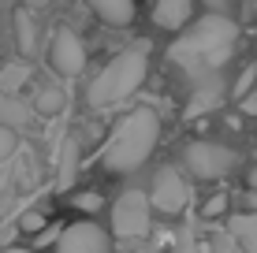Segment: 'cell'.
I'll use <instances>...</instances> for the list:
<instances>
[{
  "label": "cell",
  "mask_w": 257,
  "mask_h": 253,
  "mask_svg": "<svg viewBox=\"0 0 257 253\" xmlns=\"http://www.w3.org/2000/svg\"><path fill=\"white\" fill-rule=\"evenodd\" d=\"M23 4H26V8H45L49 0H23Z\"/></svg>",
  "instance_id": "cell-25"
},
{
  "label": "cell",
  "mask_w": 257,
  "mask_h": 253,
  "mask_svg": "<svg viewBox=\"0 0 257 253\" xmlns=\"http://www.w3.org/2000/svg\"><path fill=\"white\" fill-rule=\"evenodd\" d=\"M242 112H246V116H257V90H253L250 97L242 101Z\"/></svg>",
  "instance_id": "cell-24"
},
{
  "label": "cell",
  "mask_w": 257,
  "mask_h": 253,
  "mask_svg": "<svg viewBox=\"0 0 257 253\" xmlns=\"http://www.w3.org/2000/svg\"><path fill=\"white\" fill-rule=\"evenodd\" d=\"M15 153V130L12 127H0V160Z\"/></svg>",
  "instance_id": "cell-20"
},
{
  "label": "cell",
  "mask_w": 257,
  "mask_h": 253,
  "mask_svg": "<svg viewBox=\"0 0 257 253\" xmlns=\"http://www.w3.org/2000/svg\"><path fill=\"white\" fill-rule=\"evenodd\" d=\"M75 205L86 208V212H93V208H101V197L97 194H82V197H75Z\"/></svg>",
  "instance_id": "cell-22"
},
{
  "label": "cell",
  "mask_w": 257,
  "mask_h": 253,
  "mask_svg": "<svg viewBox=\"0 0 257 253\" xmlns=\"http://www.w3.org/2000/svg\"><path fill=\"white\" fill-rule=\"evenodd\" d=\"M34 123V108L26 101H19L15 93H4L0 90V127H12V130H23Z\"/></svg>",
  "instance_id": "cell-11"
},
{
  "label": "cell",
  "mask_w": 257,
  "mask_h": 253,
  "mask_svg": "<svg viewBox=\"0 0 257 253\" xmlns=\"http://www.w3.org/2000/svg\"><path fill=\"white\" fill-rule=\"evenodd\" d=\"M194 0H157L153 4V23L161 30H179V26L190 23Z\"/></svg>",
  "instance_id": "cell-9"
},
{
  "label": "cell",
  "mask_w": 257,
  "mask_h": 253,
  "mask_svg": "<svg viewBox=\"0 0 257 253\" xmlns=\"http://www.w3.org/2000/svg\"><path fill=\"white\" fill-rule=\"evenodd\" d=\"M224 205H227V201H224V194H220V197H209V205H205V216H216Z\"/></svg>",
  "instance_id": "cell-23"
},
{
  "label": "cell",
  "mask_w": 257,
  "mask_h": 253,
  "mask_svg": "<svg viewBox=\"0 0 257 253\" xmlns=\"http://www.w3.org/2000/svg\"><path fill=\"white\" fill-rule=\"evenodd\" d=\"M93 15L108 26H131L135 23V0H86Z\"/></svg>",
  "instance_id": "cell-10"
},
{
  "label": "cell",
  "mask_w": 257,
  "mask_h": 253,
  "mask_svg": "<svg viewBox=\"0 0 257 253\" xmlns=\"http://www.w3.org/2000/svg\"><path fill=\"white\" fill-rule=\"evenodd\" d=\"M56 253H112V242L104 234V227H97L90 220H78L60 231Z\"/></svg>",
  "instance_id": "cell-6"
},
{
  "label": "cell",
  "mask_w": 257,
  "mask_h": 253,
  "mask_svg": "<svg viewBox=\"0 0 257 253\" xmlns=\"http://www.w3.org/2000/svg\"><path fill=\"white\" fill-rule=\"evenodd\" d=\"M183 164H187V171L194 179H224L227 171H235L238 164V153L227 149V145H216V142H190L187 149H183Z\"/></svg>",
  "instance_id": "cell-5"
},
{
  "label": "cell",
  "mask_w": 257,
  "mask_h": 253,
  "mask_svg": "<svg viewBox=\"0 0 257 253\" xmlns=\"http://www.w3.org/2000/svg\"><path fill=\"white\" fill-rule=\"evenodd\" d=\"M19 227H23V231H41V227H45V216H41V212H26Z\"/></svg>",
  "instance_id": "cell-21"
},
{
  "label": "cell",
  "mask_w": 257,
  "mask_h": 253,
  "mask_svg": "<svg viewBox=\"0 0 257 253\" xmlns=\"http://www.w3.org/2000/svg\"><path fill=\"white\" fill-rule=\"evenodd\" d=\"M227 231L238 238V246H242L246 253H257V208H253V212H238V216H231Z\"/></svg>",
  "instance_id": "cell-13"
},
{
  "label": "cell",
  "mask_w": 257,
  "mask_h": 253,
  "mask_svg": "<svg viewBox=\"0 0 257 253\" xmlns=\"http://www.w3.org/2000/svg\"><path fill=\"white\" fill-rule=\"evenodd\" d=\"M253 82H257V67H246V71L242 75H238V82H235V97L238 101H246V97H250V93H253Z\"/></svg>",
  "instance_id": "cell-18"
},
{
  "label": "cell",
  "mask_w": 257,
  "mask_h": 253,
  "mask_svg": "<svg viewBox=\"0 0 257 253\" xmlns=\"http://www.w3.org/2000/svg\"><path fill=\"white\" fill-rule=\"evenodd\" d=\"M26 82H30V64H26V60L0 67V90H4V93H19Z\"/></svg>",
  "instance_id": "cell-14"
},
{
  "label": "cell",
  "mask_w": 257,
  "mask_h": 253,
  "mask_svg": "<svg viewBox=\"0 0 257 253\" xmlns=\"http://www.w3.org/2000/svg\"><path fill=\"white\" fill-rule=\"evenodd\" d=\"M52 67L67 78H75L86 67V45L75 30H56V38H52Z\"/></svg>",
  "instance_id": "cell-8"
},
{
  "label": "cell",
  "mask_w": 257,
  "mask_h": 253,
  "mask_svg": "<svg viewBox=\"0 0 257 253\" xmlns=\"http://www.w3.org/2000/svg\"><path fill=\"white\" fill-rule=\"evenodd\" d=\"M75 171H78V145H75V138H67V145H64V160H60V190H67L71 186V179H75Z\"/></svg>",
  "instance_id": "cell-16"
},
{
  "label": "cell",
  "mask_w": 257,
  "mask_h": 253,
  "mask_svg": "<svg viewBox=\"0 0 257 253\" xmlns=\"http://www.w3.org/2000/svg\"><path fill=\"white\" fill-rule=\"evenodd\" d=\"M235 246H238V238L231 231H216L212 234V253H235Z\"/></svg>",
  "instance_id": "cell-19"
},
{
  "label": "cell",
  "mask_w": 257,
  "mask_h": 253,
  "mask_svg": "<svg viewBox=\"0 0 257 253\" xmlns=\"http://www.w3.org/2000/svg\"><path fill=\"white\" fill-rule=\"evenodd\" d=\"M250 186H253V194H257V164H253V171H250Z\"/></svg>",
  "instance_id": "cell-26"
},
{
  "label": "cell",
  "mask_w": 257,
  "mask_h": 253,
  "mask_svg": "<svg viewBox=\"0 0 257 253\" xmlns=\"http://www.w3.org/2000/svg\"><path fill=\"white\" fill-rule=\"evenodd\" d=\"M153 223V197L142 190H123L112 205V234L119 238H142Z\"/></svg>",
  "instance_id": "cell-4"
},
{
  "label": "cell",
  "mask_w": 257,
  "mask_h": 253,
  "mask_svg": "<svg viewBox=\"0 0 257 253\" xmlns=\"http://www.w3.org/2000/svg\"><path fill=\"white\" fill-rule=\"evenodd\" d=\"M15 34H19V52L30 56V52L38 49V30H34L30 12H15Z\"/></svg>",
  "instance_id": "cell-15"
},
{
  "label": "cell",
  "mask_w": 257,
  "mask_h": 253,
  "mask_svg": "<svg viewBox=\"0 0 257 253\" xmlns=\"http://www.w3.org/2000/svg\"><path fill=\"white\" fill-rule=\"evenodd\" d=\"M146 71H149V41H135L131 49H123L119 56H112L108 64H104V71L90 82V93H86V97H90L93 108L119 104L146 82Z\"/></svg>",
  "instance_id": "cell-3"
},
{
  "label": "cell",
  "mask_w": 257,
  "mask_h": 253,
  "mask_svg": "<svg viewBox=\"0 0 257 253\" xmlns=\"http://www.w3.org/2000/svg\"><path fill=\"white\" fill-rule=\"evenodd\" d=\"M224 101V86H220V78H201V82H194V97H190V116H198V112H209L216 108V104Z\"/></svg>",
  "instance_id": "cell-12"
},
{
  "label": "cell",
  "mask_w": 257,
  "mask_h": 253,
  "mask_svg": "<svg viewBox=\"0 0 257 253\" xmlns=\"http://www.w3.org/2000/svg\"><path fill=\"white\" fill-rule=\"evenodd\" d=\"M157 138H161V116L149 108H135L116 123L101 149V168L112 175H127V171L142 168L153 156Z\"/></svg>",
  "instance_id": "cell-2"
},
{
  "label": "cell",
  "mask_w": 257,
  "mask_h": 253,
  "mask_svg": "<svg viewBox=\"0 0 257 253\" xmlns=\"http://www.w3.org/2000/svg\"><path fill=\"white\" fill-rule=\"evenodd\" d=\"M235 41H238V26L227 19V15L209 12V15H201V19L194 23V30L187 38H179L168 49V56H172L194 82H201V78H212L231 60Z\"/></svg>",
  "instance_id": "cell-1"
},
{
  "label": "cell",
  "mask_w": 257,
  "mask_h": 253,
  "mask_svg": "<svg viewBox=\"0 0 257 253\" xmlns=\"http://www.w3.org/2000/svg\"><path fill=\"white\" fill-rule=\"evenodd\" d=\"M149 197H153V208H161L164 216H175L187 208V182L175 168H161L153 179V190H149Z\"/></svg>",
  "instance_id": "cell-7"
},
{
  "label": "cell",
  "mask_w": 257,
  "mask_h": 253,
  "mask_svg": "<svg viewBox=\"0 0 257 253\" xmlns=\"http://www.w3.org/2000/svg\"><path fill=\"white\" fill-rule=\"evenodd\" d=\"M34 108H38V112H45V116H52V112H60V108H64V93H60V90H52V86H45V90L38 93V101H34Z\"/></svg>",
  "instance_id": "cell-17"
}]
</instances>
